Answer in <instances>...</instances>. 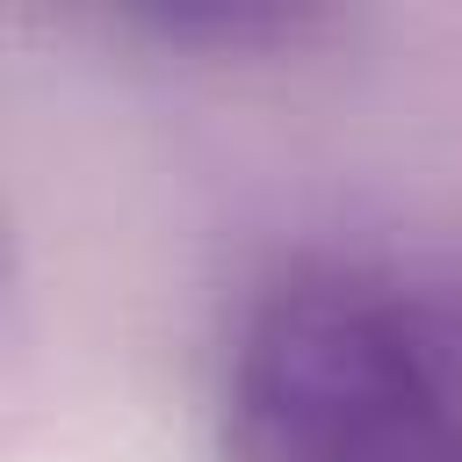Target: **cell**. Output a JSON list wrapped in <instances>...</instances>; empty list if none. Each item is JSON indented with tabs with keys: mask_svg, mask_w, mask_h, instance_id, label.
Segmentation results:
<instances>
[{
	"mask_svg": "<svg viewBox=\"0 0 462 462\" xmlns=\"http://www.w3.org/2000/svg\"><path fill=\"white\" fill-rule=\"evenodd\" d=\"M123 29H144L159 43H209V51H260V43H296L310 22L303 7H267V0H130L116 7Z\"/></svg>",
	"mask_w": 462,
	"mask_h": 462,
	"instance_id": "7a4b0ae2",
	"label": "cell"
},
{
	"mask_svg": "<svg viewBox=\"0 0 462 462\" xmlns=\"http://www.w3.org/2000/svg\"><path fill=\"white\" fill-rule=\"evenodd\" d=\"M217 462H462V375L375 282L289 274L231 339Z\"/></svg>",
	"mask_w": 462,
	"mask_h": 462,
	"instance_id": "6da1fadb",
	"label": "cell"
}]
</instances>
